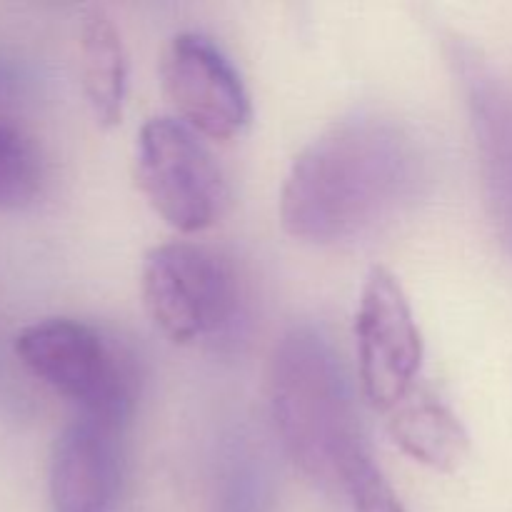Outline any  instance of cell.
Returning <instances> with one entry per match:
<instances>
[{
    "instance_id": "obj_3",
    "label": "cell",
    "mask_w": 512,
    "mask_h": 512,
    "mask_svg": "<svg viewBox=\"0 0 512 512\" xmlns=\"http://www.w3.org/2000/svg\"><path fill=\"white\" fill-rule=\"evenodd\" d=\"M20 363L48 388L75 403L83 418L120 428L135 408V370L128 355L93 325L50 318L15 338Z\"/></svg>"
},
{
    "instance_id": "obj_10",
    "label": "cell",
    "mask_w": 512,
    "mask_h": 512,
    "mask_svg": "<svg viewBox=\"0 0 512 512\" xmlns=\"http://www.w3.org/2000/svg\"><path fill=\"white\" fill-rule=\"evenodd\" d=\"M388 433L408 458L425 468L448 473L465 460L468 433L458 415L428 390H415L388 413Z\"/></svg>"
},
{
    "instance_id": "obj_2",
    "label": "cell",
    "mask_w": 512,
    "mask_h": 512,
    "mask_svg": "<svg viewBox=\"0 0 512 512\" xmlns=\"http://www.w3.org/2000/svg\"><path fill=\"white\" fill-rule=\"evenodd\" d=\"M270 413L295 468L323 488H348L370 460L338 353L313 325H293L270 360Z\"/></svg>"
},
{
    "instance_id": "obj_1",
    "label": "cell",
    "mask_w": 512,
    "mask_h": 512,
    "mask_svg": "<svg viewBox=\"0 0 512 512\" xmlns=\"http://www.w3.org/2000/svg\"><path fill=\"white\" fill-rule=\"evenodd\" d=\"M418 178L413 135L383 115L355 113L300 150L280 190V220L305 243H345L398 213Z\"/></svg>"
},
{
    "instance_id": "obj_11",
    "label": "cell",
    "mask_w": 512,
    "mask_h": 512,
    "mask_svg": "<svg viewBox=\"0 0 512 512\" xmlns=\"http://www.w3.org/2000/svg\"><path fill=\"white\" fill-rule=\"evenodd\" d=\"M80 73L93 118L103 128H115L123 120L128 53L123 35L103 10H90L80 25Z\"/></svg>"
},
{
    "instance_id": "obj_12",
    "label": "cell",
    "mask_w": 512,
    "mask_h": 512,
    "mask_svg": "<svg viewBox=\"0 0 512 512\" xmlns=\"http://www.w3.org/2000/svg\"><path fill=\"white\" fill-rule=\"evenodd\" d=\"M45 163L23 128L0 118V208H23L38 198Z\"/></svg>"
},
{
    "instance_id": "obj_8",
    "label": "cell",
    "mask_w": 512,
    "mask_h": 512,
    "mask_svg": "<svg viewBox=\"0 0 512 512\" xmlns=\"http://www.w3.org/2000/svg\"><path fill=\"white\" fill-rule=\"evenodd\" d=\"M483 170L485 198L498 235L512 253V88L470 45L453 50Z\"/></svg>"
},
{
    "instance_id": "obj_13",
    "label": "cell",
    "mask_w": 512,
    "mask_h": 512,
    "mask_svg": "<svg viewBox=\"0 0 512 512\" xmlns=\"http://www.w3.org/2000/svg\"><path fill=\"white\" fill-rule=\"evenodd\" d=\"M345 493L350 495L353 512H405L403 503L390 488L385 475L380 473L378 465L373 463V458L360 465L358 473L350 478Z\"/></svg>"
},
{
    "instance_id": "obj_4",
    "label": "cell",
    "mask_w": 512,
    "mask_h": 512,
    "mask_svg": "<svg viewBox=\"0 0 512 512\" xmlns=\"http://www.w3.org/2000/svg\"><path fill=\"white\" fill-rule=\"evenodd\" d=\"M140 290L150 320L180 345L218 335L238 308V280L228 258L185 240L145 255Z\"/></svg>"
},
{
    "instance_id": "obj_5",
    "label": "cell",
    "mask_w": 512,
    "mask_h": 512,
    "mask_svg": "<svg viewBox=\"0 0 512 512\" xmlns=\"http://www.w3.org/2000/svg\"><path fill=\"white\" fill-rule=\"evenodd\" d=\"M135 180L150 208L178 233H200L223 215L228 180L203 135L178 118H150L135 145Z\"/></svg>"
},
{
    "instance_id": "obj_6",
    "label": "cell",
    "mask_w": 512,
    "mask_h": 512,
    "mask_svg": "<svg viewBox=\"0 0 512 512\" xmlns=\"http://www.w3.org/2000/svg\"><path fill=\"white\" fill-rule=\"evenodd\" d=\"M360 388L380 413H390L415 393L423 368V335L403 285L390 270L373 268L355 313Z\"/></svg>"
},
{
    "instance_id": "obj_9",
    "label": "cell",
    "mask_w": 512,
    "mask_h": 512,
    "mask_svg": "<svg viewBox=\"0 0 512 512\" xmlns=\"http://www.w3.org/2000/svg\"><path fill=\"white\" fill-rule=\"evenodd\" d=\"M123 478L118 428L83 418L55 438L48 470L53 512H108Z\"/></svg>"
},
{
    "instance_id": "obj_7",
    "label": "cell",
    "mask_w": 512,
    "mask_h": 512,
    "mask_svg": "<svg viewBox=\"0 0 512 512\" xmlns=\"http://www.w3.org/2000/svg\"><path fill=\"white\" fill-rule=\"evenodd\" d=\"M163 85L180 120L210 140H233L250 123V95L223 50L200 33H180L163 58Z\"/></svg>"
}]
</instances>
